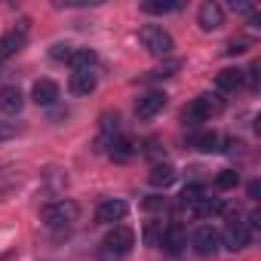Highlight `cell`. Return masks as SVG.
<instances>
[{
    "label": "cell",
    "mask_w": 261,
    "mask_h": 261,
    "mask_svg": "<svg viewBox=\"0 0 261 261\" xmlns=\"http://www.w3.org/2000/svg\"><path fill=\"white\" fill-rule=\"evenodd\" d=\"M218 212H224L221 197H203L194 203H181V218H191V221H203V218H212Z\"/></svg>",
    "instance_id": "obj_7"
},
{
    "label": "cell",
    "mask_w": 261,
    "mask_h": 261,
    "mask_svg": "<svg viewBox=\"0 0 261 261\" xmlns=\"http://www.w3.org/2000/svg\"><path fill=\"white\" fill-rule=\"evenodd\" d=\"M25 40H28V19H19L7 34H0V62L13 59L25 46Z\"/></svg>",
    "instance_id": "obj_6"
},
{
    "label": "cell",
    "mask_w": 261,
    "mask_h": 261,
    "mask_svg": "<svg viewBox=\"0 0 261 261\" xmlns=\"http://www.w3.org/2000/svg\"><path fill=\"white\" fill-rule=\"evenodd\" d=\"M197 25L203 31H218L224 25V7L215 4V0H206V4L197 10Z\"/></svg>",
    "instance_id": "obj_11"
},
{
    "label": "cell",
    "mask_w": 261,
    "mask_h": 261,
    "mask_svg": "<svg viewBox=\"0 0 261 261\" xmlns=\"http://www.w3.org/2000/svg\"><path fill=\"white\" fill-rule=\"evenodd\" d=\"M243 80H246V74H243L240 68H221V71L215 74V92H218V95L237 92V89L243 86Z\"/></svg>",
    "instance_id": "obj_14"
},
{
    "label": "cell",
    "mask_w": 261,
    "mask_h": 261,
    "mask_svg": "<svg viewBox=\"0 0 261 261\" xmlns=\"http://www.w3.org/2000/svg\"><path fill=\"white\" fill-rule=\"evenodd\" d=\"M31 98H34V105H40V108L56 105V101H59V83H56V80H37V83L31 86Z\"/></svg>",
    "instance_id": "obj_16"
},
{
    "label": "cell",
    "mask_w": 261,
    "mask_h": 261,
    "mask_svg": "<svg viewBox=\"0 0 261 261\" xmlns=\"http://www.w3.org/2000/svg\"><path fill=\"white\" fill-rule=\"evenodd\" d=\"M175 178H178V172H175V166H172V163H154V166H151V172H148L151 188H169Z\"/></svg>",
    "instance_id": "obj_17"
},
{
    "label": "cell",
    "mask_w": 261,
    "mask_h": 261,
    "mask_svg": "<svg viewBox=\"0 0 261 261\" xmlns=\"http://www.w3.org/2000/svg\"><path fill=\"white\" fill-rule=\"evenodd\" d=\"M101 133H105V139H108V142L120 133V114H117V111H114V114H111V111H108V114H101Z\"/></svg>",
    "instance_id": "obj_24"
},
{
    "label": "cell",
    "mask_w": 261,
    "mask_h": 261,
    "mask_svg": "<svg viewBox=\"0 0 261 261\" xmlns=\"http://www.w3.org/2000/svg\"><path fill=\"white\" fill-rule=\"evenodd\" d=\"M139 40H142V46H145L151 56H157V59H166V56L175 49V40H172V34H169L163 25H142V28H139Z\"/></svg>",
    "instance_id": "obj_3"
},
{
    "label": "cell",
    "mask_w": 261,
    "mask_h": 261,
    "mask_svg": "<svg viewBox=\"0 0 261 261\" xmlns=\"http://www.w3.org/2000/svg\"><path fill=\"white\" fill-rule=\"evenodd\" d=\"M71 53H74V46H68V43H53L49 46V59L53 62H68Z\"/></svg>",
    "instance_id": "obj_26"
},
{
    "label": "cell",
    "mask_w": 261,
    "mask_h": 261,
    "mask_svg": "<svg viewBox=\"0 0 261 261\" xmlns=\"http://www.w3.org/2000/svg\"><path fill=\"white\" fill-rule=\"evenodd\" d=\"M191 249H194L197 255H203V258L215 255V252L221 249V237H218V230H215L212 224H200V227H194V233H191Z\"/></svg>",
    "instance_id": "obj_8"
},
{
    "label": "cell",
    "mask_w": 261,
    "mask_h": 261,
    "mask_svg": "<svg viewBox=\"0 0 261 261\" xmlns=\"http://www.w3.org/2000/svg\"><path fill=\"white\" fill-rule=\"evenodd\" d=\"M191 148L203 151V154H215V151H221V136L212 133V129H203V133L191 136Z\"/></svg>",
    "instance_id": "obj_18"
},
{
    "label": "cell",
    "mask_w": 261,
    "mask_h": 261,
    "mask_svg": "<svg viewBox=\"0 0 261 261\" xmlns=\"http://www.w3.org/2000/svg\"><path fill=\"white\" fill-rule=\"evenodd\" d=\"M126 212H129V206H126L123 200H105V203H98V209H95V221L114 227L117 221L126 218Z\"/></svg>",
    "instance_id": "obj_12"
},
{
    "label": "cell",
    "mask_w": 261,
    "mask_h": 261,
    "mask_svg": "<svg viewBox=\"0 0 261 261\" xmlns=\"http://www.w3.org/2000/svg\"><path fill=\"white\" fill-rule=\"evenodd\" d=\"M77 218H80V206H77L74 200H56V203L43 206V212H40V221H43L46 227H53V230L71 227Z\"/></svg>",
    "instance_id": "obj_4"
},
{
    "label": "cell",
    "mask_w": 261,
    "mask_h": 261,
    "mask_svg": "<svg viewBox=\"0 0 261 261\" xmlns=\"http://www.w3.org/2000/svg\"><path fill=\"white\" fill-rule=\"evenodd\" d=\"M145 206L148 209H166V200L163 197H151V200H145Z\"/></svg>",
    "instance_id": "obj_28"
},
{
    "label": "cell",
    "mask_w": 261,
    "mask_h": 261,
    "mask_svg": "<svg viewBox=\"0 0 261 261\" xmlns=\"http://www.w3.org/2000/svg\"><path fill=\"white\" fill-rule=\"evenodd\" d=\"M218 237H221V246H224V249H230V252H243V249L252 243V230L246 227V221H243V218H230Z\"/></svg>",
    "instance_id": "obj_5"
},
{
    "label": "cell",
    "mask_w": 261,
    "mask_h": 261,
    "mask_svg": "<svg viewBox=\"0 0 261 261\" xmlns=\"http://www.w3.org/2000/svg\"><path fill=\"white\" fill-rule=\"evenodd\" d=\"M22 108H25V95H22L19 86H4L0 89V114L16 117V114H22Z\"/></svg>",
    "instance_id": "obj_13"
},
{
    "label": "cell",
    "mask_w": 261,
    "mask_h": 261,
    "mask_svg": "<svg viewBox=\"0 0 261 261\" xmlns=\"http://www.w3.org/2000/svg\"><path fill=\"white\" fill-rule=\"evenodd\" d=\"M212 185H215V191H230V188L240 185V172H237V169H221Z\"/></svg>",
    "instance_id": "obj_23"
},
{
    "label": "cell",
    "mask_w": 261,
    "mask_h": 261,
    "mask_svg": "<svg viewBox=\"0 0 261 261\" xmlns=\"http://www.w3.org/2000/svg\"><path fill=\"white\" fill-rule=\"evenodd\" d=\"M185 246H188V230L181 224H169L163 240H160V249L169 255H178V252H185Z\"/></svg>",
    "instance_id": "obj_15"
},
{
    "label": "cell",
    "mask_w": 261,
    "mask_h": 261,
    "mask_svg": "<svg viewBox=\"0 0 261 261\" xmlns=\"http://www.w3.org/2000/svg\"><path fill=\"white\" fill-rule=\"evenodd\" d=\"M145 13H154V16H166V13H175L181 10L178 0H148V4H142Z\"/></svg>",
    "instance_id": "obj_22"
},
{
    "label": "cell",
    "mask_w": 261,
    "mask_h": 261,
    "mask_svg": "<svg viewBox=\"0 0 261 261\" xmlns=\"http://www.w3.org/2000/svg\"><path fill=\"white\" fill-rule=\"evenodd\" d=\"M166 101H169V95H166L163 89H148V92L139 95V101H136V117H139V120H151V117H157V114L166 108Z\"/></svg>",
    "instance_id": "obj_9"
},
{
    "label": "cell",
    "mask_w": 261,
    "mask_h": 261,
    "mask_svg": "<svg viewBox=\"0 0 261 261\" xmlns=\"http://www.w3.org/2000/svg\"><path fill=\"white\" fill-rule=\"evenodd\" d=\"M95 62H98V56H95V49H89V46L74 49V53H71V59H68L71 71H80V68H95Z\"/></svg>",
    "instance_id": "obj_20"
},
{
    "label": "cell",
    "mask_w": 261,
    "mask_h": 261,
    "mask_svg": "<svg viewBox=\"0 0 261 261\" xmlns=\"http://www.w3.org/2000/svg\"><path fill=\"white\" fill-rule=\"evenodd\" d=\"M221 108H224V98H221L218 92H203V95H197V98H191V101L185 105L181 123H185V126H200V123L212 120V114H218Z\"/></svg>",
    "instance_id": "obj_2"
},
{
    "label": "cell",
    "mask_w": 261,
    "mask_h": 261,
    "mask_svg": "<svg viewBox=\"0 0 261 261\" xmlns=\"http://www.w3.org/2000/svg\"><path fill=\"white\" fill-rule=\"evenodd\" d=\"M108 145H111V151H108V157H111V160H117V163H126L129 157H133V154H136V145H133V142H129V139H123V136H114V139H111Z\"/></svg>",
    "instance_id": "obj_19"
},
{
    "label": "cell",
    "mask_w": 261,
    "mask_h": 261,
    "mask_svg": "<svg viewBox=\"0 0 261 261\" xmlns=\"http://www.w3.org/2000/svg\"><path fill=\"white\" fill-rule=\"evenodd\" d=\"M133 249H136V230L129 224H114L98 246V258L101 261H123Z\"/></svg>",
    "instance_id": "obj_1"
},
{
    "label": "cell",
    "mask_w": 261,
    "mask_h": 261,
    "mask_svg": "<svg viewBox=\"0 0 261 261\" xmlns=\"http://www.w3.org/2000/svg\"><path fill=\"white\" fill-rule=\"evenodd\" d=\"M98 86V71L95 68H80V71H71L68 77V92L71 95H92Z\"/></svg>",
    "instance_id": "obj_10"
},
{
    "label": "cell",
    "mask_w": 261,
    "mask_h": 261,
    "mask_svg": "<svg viewBox=\"0 0 261 261\" xmlns=\"http://www.w3.org/2000/svg\"><path fill=\"white\" fill-rule=\"evenodd\" d=\"M22 133V129L16 126V123H10V120H0V142H10V139H16Z\"/></svg>",
    "instance_id": "obj_27"
},
{
    "label": "cell",
    "mask_w": 261,
    "mask_h": 261,
    "mask_svg": "<svg viewBox=\"0 0 261 261\" xmlns=\"http://www.w3.org/2000/svg\"><path fill=\"white\" fill-rule=\"evenodd\" d=\"M203 197H209V191L203 185H188L181 191V203H194V200H203Z\"/></svg>",
    "instance_id": "obj_25"
},
{
    "label": "cell",
    "mask_w": 261,
    "mask_h": 261,
    "mask_svg": "<svg viewBox=\"0 0 261 261\" xmlns=\"http://www.w3.org/2000/svg\"><path fill=\"white\" fill-rule=\"evenodd\" d=\"M163 233H166V224H163L160 218H151V221H145V230H142V237H145V243H148V246H160Z\"/></svg>",
    "instance_id": "obj_21"
}]
</instances>
